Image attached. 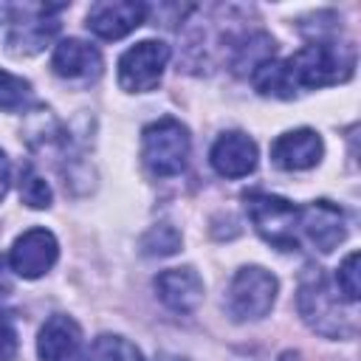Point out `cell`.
Instances as JSON below:
<instances>
[{
  "mask_svg": "<svg viewBox=\"0 0 361 361\" xmlns=\"http://www.w3.org/2000/svg\"><path fill=\"white\" fill-rule=\"evenodd\" d=\"M355 71L353 45L336 39H316L285 59H268L251 73V85L259 96L293 99L302 90L347 82Z\"/></svg>",
  "mask_w": 361,
  "mask_h": 361,
  "instance_id": "6da1fadb",
  "label": "cell"
},
{
  "mask_svg": "<svg viewBox=\"0 0 361 361\" xmlns=\"http://www.w3.org/2000/svg\"><path fill=\"white\" fill-rule=\"evenodd\" d=\"M296 310L302 322L324 338H353L358 330L353 313L347 310V302L333 290L324 268H319L316 262L305 265L299 276Z\"/></svg>",
  "mask_w": 361,
  "mask_h": 361,
  "instance_id": "7a4b0ae2",
  "label": "cell"
},
{
  "mask_svg": "<svg viewBox=\"0 0 361 361\" xmlns=\"http://www.w3.org/2000/svg\"><path fill=\"white\" fill-rule=\"evenodd\" d=\"M245 214L254 231L276 251L299 248V206L268 192H245L243 195Z\"/></svg>",
  "mask_w": 361,
  "mask_h": 361,
  "instance_id": "3957f363",
  "label": "cell"
},
{
  "mask_svg": "<svg viewBox=\"0 0 361 361\" xmlns=\"http://www.w3.org/2000/svg\"><path fill=\"white\" fill-rule=\"evenodd\" d=\"M189 149H192L189 130L172 116L147 124L141 133V161L155 178L180 175L186 169Z\"/></svg>",
  "mask_w": 361,
  "mask_h": 361,
  "instance_id": "277c9868",
  "label": "cell"
},
{
  "mask_svg": "<svg viewBox=\"0 0 361 361\" xmlns=\"http://www.w3.org/2000/svg\"><path fill=\"white\" fill-rule=\"evenodd\" d=\"M65 3H23V6H6L11 14L8 23V51L17 56L39 54L59 31V14L65 11Z\"/></svg>",
  "mask_w": 361,
  "mask_h": 361,
  "instance_id": "5b68a950",
  "label": "cell"
},
{
  "mask_svg": "<svg viewBox=\"0 0 361 361\" xmlns=\"http://www.w3.org/2000/svg\"><path fill=\"white\" fill-rule=\"evenodd\" d=\"M279 282L271 271L262 265H245L240 268L226 290V307L237 322H254L271 313L276 302Z\"/></svg>",
  "mask_w": 361,
  "mask_h": 361,
  "instance_id": "8992f818",
  "label": "cell"
},
{
  "mask_svg": "<svg viewBox=\"0 0 361 361\" xmlns=\"http://www.w3.org/2000/svg\"><path fill=\"white\" fill-rule=\"evenodd\" d=\"M172 51L161 39H141L127 48L118 59V87L127 93H147L155 90Z\"/></svg>",
  "mask_w": 361,
  "mask_h": 361,
  "instance_id": "52a82bcc",
  "label": "cell"
},
{
  "mask_svg": "<svg viewBox=\"0 0 361 361\" xmlns=\"http://www.w3.org/2000/svg\"><path fill=\"white\" fill-rule=\"evenodd\" d=\"M59 257V243L56 237L42 228V226H34L28 231H23L14 243H11V251H8V265L17 276L23 279H39L45 276L54 262Z\"/></svg>",
  "mask_w": 361,
  "mask_h": 361,
  "instance_id": "ba28073f",
  "label": "cell"
},
{
  "mask_svg": "<svg viewBox=\"0 0 361 361\" xmlns=\"http://www.w3.org/2000/svg\"><path fill=\"white\" fill-rule=\"evenodd\" d=\"M299 231L307 237L313 248L322 254H330L338 248L347 237V217L344 209L336 206L333 200H310L307 206L299 209Z\"/></svg>",
  "mask_w": 361,
  "mask_h": 361,
  "instance_id": "9c48e42d",
  "label": "cell"
},
{
  "mask_svg": "<svg viewBox=\"0 0 361 361\" xmlns=\"http://www.w3.org/2000/svg\"><path fill=\"white\" fill-rule=\"evenodd\" d=\"M147 6L138 0H102L87 8V31L99 39H121L147 20Z\"/></svg>",
  "mask_w": 361,
  "mask_h": 361,
  "instance_id": "30bf717a",
  "label": "cell"
},
{
  "mask_svg": "<svg viewBox=\"0 0 361 361\" xmlns=\"http://www.w3.org/2000/svg\"><path fill=\"white\" fill-rule=\"evenodd\" d=\"M322 155H324V141L310 127L288 130V133L276 135V141L271 144V161H274V166H279L285 172L313 169L322 161Z\"/></svg>",
  "mask_w": 361,
  "mask_h": 361,
  "instance_id": "8fae6325",
  "label": "cell"
},
{
  "mask_svg": "<svg viewBox=\"0 0 361 361\" xmlns=\"http://www.w3.org/2000/svg\"><path fill=\"white\" fill-rule=\"evenodd\" d=\"M209 164L220 178H245L257 169V144L251 135L240 130L220 133L217 141L212 144Z\"/></svg>",
  "mask_w": 361,
  "mask_h": 361,
  "instance_id": "7c38bea8",
  "label": "cell"
},
{
  "mask_svg": "<svg viewBox=\"0 0 361 361\" xmlns=\"http://www.w3.org/2000/svg\"><path fill=\"white\" fill-rule=\"evenodd\" d=\"M155 293L172 313H195L203 302V279L192 265L166 268L155 276Z\"/></svg>",
  "mask_w": 361,
  "mask_h": 361,
  "instance_id": "4fadbf2b",
  "label": "cell"
},
{
  "mask_svg": "<svg viewBox=\"0 0 361 361\" xmlns=\"http://www.w3.org/2000/svg\"><path fill=\"white\" fill-rule=\"evenodd\" d=\"M37 353L42 361H82V327L65 313L48 316L37 336Z\"/></svg>",
  "mask_w": 361,
  "mask_h": 361,
  "instance_id": "5bb4252c",
  "label": "cell"
},
{
  "mask_svg": "<svg viewBox=\"0 0 361 361\" xmlns=\"http://www.w3.org/2000/svg\"><path fill=\"white\" fill-rule=\"evenodd\" d=\"M102 54L96 45L85 42V39H76V37H68L62 39L54 54H51V71L59 76V79H96L102 73Z\"/></svg>",
  "mask_w": 361,
  "mask_h": 361,
  "instance_id": "9a60e30c",
  "label": "cell"
},
{
  "mask_svg": "<svg viewBox=\"0 0 361 361\" xmlns=\"http://www.w3.org/2000/svg\"><path fill=\"white\" fill-rule=\"evenodd\" d=\"M85 361H144V355L130 338L116 333H102L90 341Z\"/></svg>",
  "mask_w": 361,
  "mask_h": 361,
  "instance_id": "2e32d148",
  "label": "cell"
},
{
  "mask_svg": "<svg viewBox=\"0 0 361 361\" xmlns=\"http://www.w3.org/2000/svg\"><path fill=\"white\" fill-rule=\"evenodd\" d=\"M180 248V231L172 223H158L141 237V251L147 257H169Z\"/></svg>",
  "mask_w": 361,
  "mask_h": 361,
  "instance_id": "e0dca14e",
  "label": "cell"
},
{
  "mask_svg": "<svg viewBox=\"0 0 361 361\" xmlns=\"http://www.w3.org/2000/svg\"><path fill=\"white\" fill-rule=\"evenodd\" d=\"M20 200L31 209H48L51 206V186L45 183V178L31 164H25L20 169Z\"/></svg>",
  "mask_w": 361,
  "mask_h": 361,
  "instance_id": "ac0fdd59",
  "label": "cell"
},
{
  "mask_svg": "<svg viewBox=\"0 0 361 361\" xmlns=\"http://www.w3.org/2000/svg\"><path fill=\"white\" fill-rule=\"evenodd\" d=\"M28 99H31V82L0 68V110L17 113L28 104Z\"/></svg>",
  "mask_w": 361,
  "mask_h": 361,
  "instance_id": "d6986e66",
  "label": "cell"
},
{
  "mask_svg": "<svg viewBox=\"0 0 361 361\" xmlns=\"http://www.w3.org/2000/svg\"><path fill=\"white\" fill-rule=\"evenodd\" d=\"M336 282H338V290H341V299L347 305H355L358 302V251H350L344 257V262L338 265V274H336Z\"/></svg>",
  "mask_w": 361,
  "mask_h": 361,
  "instance_id": "ffe728a7",
  "label": "cell"
},
{
  "mask_svg": "<svg viewBox=\"0 0 361 361\" xmlns=\"http://www.w3.org/2000/svg\"><path fill=\"white\" fill-rule=\"evenodd\" d=\"M17 330H14V322L0 310V361H14L17 355Z\"/></svg>",
  "mask_w": 361,
  "mask_h": 361,
  "instance_id": "44dd1931",
  "label": "cell"
},
{
  "mask_svg": "<svg viewBox=\"0 0 361 361\" xmlns=\"http://www.w3.org/2000/svg\"><path fill=\"white\" fill-rule=\"evenodd\" d=\"M11 274H14V271H11V265H8V257L0 254V302L8 299L11 290H14V276H11Z\"/></svg>",
  "mask_w": 361,
  "mask_h": 361,
  "instance_id": "7402d4cb",
  "label": "cell"
},
{
  "mask_svg": "<svg viewBox=\"0 0 361 361\" xmlns=\"http://www.w3.org/2000/svg\"><path fill=\"white\" fill-rule=\"evenodd\" d=\"M8 183H11V164H8L6 152L0 149V200H3L6 192H8Z\"/></svg>",
  "mask_w": 361,
  "mask_h": 361,
  "instance_id": "603a6c76",
  "label": "cell"
},
{
  "mask_svg": "<svg viewBox=\"0 0 361 361\" xmlns=\"http://www.w3.org/2000/svg\"><path fill=\"white\" fill-rule=\"evenodd\" d=\"M155 361H186V358H180V355H169V353H161Z\"/></svg>",
  "mask_w": 361,
  "mask_h": 361,
  "instance_id": "cb8c5ba5",
  "label": "cell"
}]
</instances>
